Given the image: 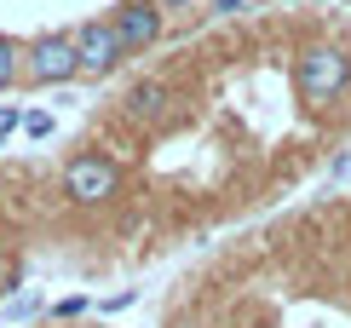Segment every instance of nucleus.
Masks as SVG:
<instances>
[{
  "label": "nucleus",
  "mask_w": 351,
  "mask_h": 328,
  "mask_svg": "<svg viewBox=\"0 0 351 328\" xmlns=\"http://www.w3.org/2000/svg\"><path fill=\"white\" fill-rule=\"evenodd\" d=\"M52 311H58V317H81V311H86V294H69V300H58Z\"/></svg>",
  "instance_id": "nucleus-9"
},
{
  "label": "nucleus",
  "mask_w": 351,
  "mask_h": 328,
  "mask_svg": "<svg viewBox=\"0 0 351 328\" xmlns=\"http://www.w3.org/2000/svg\"><path fill=\"white\" fill-rule=\"evenodd\" d=\"M121 110L133 115V121L156 127V121L173 110V86H167V81H133V86H127V98H121Z\"/></svg>",
  "instance_id": "nucleus-6"
},
{
  "label": "nucleus",
  "mask_w": 351,
  "mask_h": 328,
  "mask_svg": "<svg viewBox=\"0 0 351 328\" xmlns=\"http://www.w3.org/2000/svg\"><path fill=\"white\" fill-rule=\"evenodd\" d=\"M121 40H115V29L110 18H98V23H81V35H75V64H81V75H110L115 64H121Z\"/></svg>",
  "instance_id": "nucleus-5"
},
{
  "label": "nucleus",
  "mask_w": 351,
  "mask_h": 328,
  "mask_svg": "<svg viewBox=\"0 0 351 328\" xmlns=\"http://www.w3.org/2000/svg\"><path fill=\"white\" fill-rule=\"evenodd\" d=\"M23 132H29V139H47V132H52V115H47V110H29V115H23Z\"/></svg>",
  "instance_id": "nucleus-8"
},
{
  "label": "nucleus",
  "mask_w": 351,
  "mask_h": 328,
  "mask_svg": "<svg viewBox=\"0 0 351 328\" xmlns=\"http://www.w3.org/2000/svg\"><path fill=\"white\" fill-rule=\"evenodd\" d=\"M179 328H196V323H179Z\"/></svg>",
  "instance_id": "nucleus-13"
},
{
  "label": "nucleus",
  "mask_w": 351,
  "mask_h": 328,
  "mask_svg": "<svg viewBox=\"0 0 351 328\" xmlns=\"http://www.w3.org/2000/svg\"><path fill=\"white\" fill-rule=\"evenodd\" d=\"M156 6H162V12H184L190 0H156Z\"/></svg>",
  "instance_id": "nucleus-11"
},
{
  "label": "nucleus",
  "mask_w": 351,
  "mask_h": 328,
  "mask_svg": "<svg viewBox=\"0 0 351 328\" xmlns=\"http://www.w3.org/2000/svg\"><path fill=\"white\" fill-rule=\"evenodd\" d=\"M12 127H23V115H18V110H0V139H6Z\"/></svg>",
  "instance_id": "nucleus-10"
},
{
  "label": "nucleus",
  "mask_w": 351,
  "mask_h": 328,
  "mask_svg": "<svg viewBox=\"0 0 351 328\" xmlns=\"http://www.w3.org/2000/svg\"><path fill=\"white\" fill-rule=\"evenodd\" d=\"M12 81H23V47L12 35H0V93H6Z\"/></svg>",
  "instance_id": "nucleus-7"
},
{
  "label": "nucleus",
  "mask_w": 351,
  "mask_h": 328,
  "mask_svg": "<svg viewBox=\"0 0 351 328\" xmlns=\"http://www.w3.org/2000/svg\"><path fill=\"white\" fill-rule=\"evenodd\" d=\"M213 6H219V12H242V0H213Z\"/></svg>",
  "instance_id": "nucleus-12"
},
{
  "label": "nucleus",
  "mask_w": 351,
  "mask_h": 328,
  "mask_svg": "<svg viewBox=\"0 0 351 328\" xmlns=\"http://www.w3.org/2000/svg\"><path fill=\"white\" fill-rule=\"evenodd\" d=\"M69 75H81L75 35H40V40H29V47H23V81L58 86V81H69Z\"/></svg>",
  "instance_id": "nucleus-2"
},
{
  "label": "nucleus",
  "mask_w": 351,
  "mask_h": 328,
  "mask_svg": "<svg viewBox=\"0 0 351 328\" xmlns=\"http://www.w3.org/2000/svg\"><path fill=\"white\" fill-rule=\"evenodd\" d=\"M64 190H69V202H81V207H98V202H110L115 190H121V167H115L110 156H75L64 167Z\"/></svg>",
  "instance_id": "nucleus-3"
},
{
  "label": "nucleus",
  "mask_w": 351,
  "mask_h": 328,
  "mask_svg": "<svg viewBox=\"0 0 351 328\" xmlns=\"http://www.w3.org/2000/svg\"><path fill=\"white\" fill-rule=\"evenodd\" d=\"M294 81H300L305 104H334L351 86V58L334 47V40H311V47L300 52V64H294Z\"/></svg>",
  "instance_id": "nucleus-1"
},
{
  "label": "nucleus",
  "mask_w": 351,
  "mask_h": 328,
  "mask_svg": "<svg viewBox=\"0 0 351 328\" xmlns=\"http://www.w3.org/2000/svg\"><path fill=\"white\" fill-rule=\"evenodd\" d=\"M110 29H115V40H121V52L133 58V52H144V47L162 40V6H156V0H121L115 18H110Z\"/></svg>",
  "instance_id": "nucleus-4"
}]
</instances>
